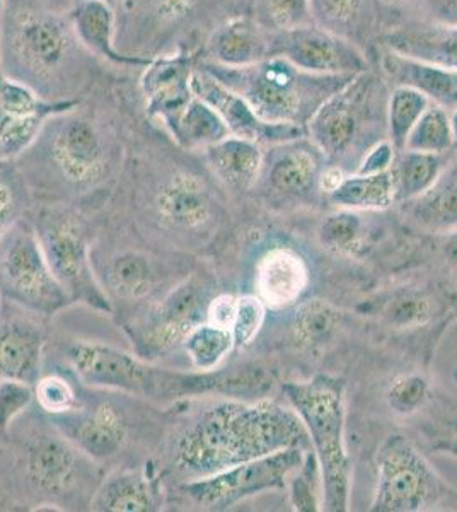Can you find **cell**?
Wrapping results in <instances>:
<instances>
[{
    "mask_svg": "<svg viewBox=\"0 0 457 512\" xmlns=\"http://www.w3.org/2000/svg\"><path fill=\"white\" fill-rule=\"evenodd\" d=\"M0 64L50 103L81 101L111 69L82 45L70 16L33 0H2Z\"/></svg>",
    "mask_w": 457,
    "mask_h": 512,
    "instance_id": "obj_1",
    "label": "cell"
},
{
    "mask_svg": "<svg viewBox=\"0 0 457 512\" xmlns=\"http://www.w3.org/2000/svg\"><path fill=\"white\" fill-rule=\"evenodd\" d=\"M289 448L313 449L292 408L263 398L255 403L229 400L203 412L183 434L174 463L195 480Z\"/></svg>",
    "mask_w": 457,
    "mask_h": 512,
    "instance_id": "obj_2",
    "label": "cell"
},
{
    "mask_svg": "<svg viewBox=\"0 0 457 512\" xmlns=\"http://www.w3.org/2000/svg\"><path fill=\"white\" fill-rule=\"evenodd\" d=\"M198 65L239 94L263 122L299 127H306L319 106L353 77L311 74L278 55L236 69L202 60Z\"/></svg>",
    "mask_w": 457,
    "mask_h": 512,
    "instance_id": "obj_3",
    "label": "cell"
},
{
    "mask_svg": "<svg viewBox=\"0 0 457 512\" xmlns=\"http://www.w3.org/2000/svg\"><path fill=\"white\" fill-rule=\"evenodd\" d=\"M219 0H118L116 47L127 55L156 59L169 53L198 55L222 19Z\"/></svg>",
    "mask_w": 457,
    "mask_h": 512,
    "instance_id": "obj_4",
    "label": "cell"
},
{
    "mask_svg": "<svg viewBox=\"0 0 457 512\" xmlns=\"http://www.w3.org/2000/svg\"><path fill=\"white\" fill-rule=\"evenodd\" d=\"M290 408L306 427L323 473L324 511L350 509L352 463L345 444V383L330 374L284 384Z\"/></svg>",
    "mask_w": 457,
    "mask_h": 512,
    "instance_id": "obj_5",
    "label": "cell"
},
{
    "mask_svg": "<svg viewBox=\"0 0 457 512\" xmlns=\"http://www.w3.org/2000/svg\"><path fill=\"white\" fill-rule=\"evenodd\" d=\"M69 359L84 383L157 400L205 393L229 395L234 386L232 373L168 371L149 366L134 355L106 345H74L69 349Z\"/></svg>",
    "mask_w": 457,
    "mask_h": 512,
    "instance_id": "obj_6",
    "label": "cell"
},
{
    "mask_svg": "<svg viewBox=\"0 0 457 512\" xmlns=\"http://www.w3.org/2000/svg\"><path fill=\"white\" fill-rule=\"evenodd\" d=\"M457 509V494L401 434L382 441L376 454L374 512Z\"/></svg>",
    "mask_w": 457,
    "mask_h": 512,
    "instance_id": "obj_7",
    "label": "cell"
},
{
    "mask_svg": "<svg viewBox=\"0 0 457 512\" xmlns=\"http://www.w3.org/2000/svg\"><path fill=\"white\" fill-rule=\"evenodd\" d=\"M386 86L369 70L353 76L340 91L326 99L307 122V137L323 156H348L359 144L365 128L388 105Z\"/></svg>",
    "mask_w": 457,
    "mask_h": 512,
    "instance_id": "obj_8",
    "label": "cell"
},
{
    "mask_svg": "<svg viewBox=\"0 0 457 512\" xmlns=\"http://www.w3.org/2000/svg\"><path fill=\"white\" fill-rule=\"evenodd\" d=\"M0 289L14 303L43 316L55 315L70 301L40 239L23 222L9 226L0 238Z\"/></svg>",
    "mask_w": 457,
    "mask_h": 512,
    "instance_id": "obj_9",
    "label": "cell"
},
{
    "mask_svg": "<svg viewBox=\"0 0 457 512\" xmlns=\"http://www.w3.org/2000/svg\"><path fill=\"white\" fill-rule=\"evenodd\" d=\"M306 451L302 448L284 449L231 466L210 477L188 480L183 485V492L203 509L224 511L249 497L285 489L290 475L299 468Z\"/></svg>",
    "mask_w": 457,
    "mask_h": 512,
    "instance_id": "obj_10",
    "label": "cell"
},
{
    "mask_svg": "<svg viewBox=\"0 0 457 512\" xmlns=\"http://www.w3.org/2000/svg\"><path fill=\"white\" fill-rule=\"evenodd\" d=\"M151 161L157 217L168 226L186 231L205 226L214 214L209 181L178 159L156 156Z\"/></svg>",
    "mask_w": 457,
    "mask_h": 512,
    "instance_id": "obj_11",
    "label": "cell"
},
{
    "mask_svg": "<svg viewBox=\"0 0 457 512\" xmlns=\"http://www.w3.org/2000/svg\"><path fill=\"white\" fill-rule=\"evenodd\" d=\"M270 55H278L318 76H357L369 70L364 52L353 41L326 30L319 24H306L296 30L270 36Z\"/></svg>",
    "mask_w": 457,
    "mask_h": 512,
    "instance_id": "obj_12",
    "label": "cell"
},
{
    "mask_svg": "<svg viewBox=\"0 0 457 512\" xmlns=\"http://www.w3.org/2000/svg\"><path fill=\"white\" fill-rule=\"evenodd\" d=\"M191 88L197 98L212 106L234 137L255 140L260 146H280L292 140L306 139V127L263 122L239 94L224 86L197 64Z\"/></svg>",
    "mask_w": 457,
    "mask_h": 512,
    "instance_id": "obj_13",
    "label": "cell"
},
{
    "mask_svg": "<svg viewBox=\"0 0 457 512\" xmlns=\"http://www.w3.org/2000/svg\"><path fill=\"white\" fill-rule=\"evenodd\" d=\"M198 55L178 52L151 59L140 70L139 93L147 118L164 127L195 98L191 79L197 69Z\"/></svg>",
    "mask_w": 457,
    "mask_h": 512,
    "instance_id": "obj_14",
    "label": "cell"
},
{
    "mask_svg": "<svg viewBox=\"0 0 457 512\" xmlns=\"http://www.w3.org/2000/svg\"><path fill=\"white\" fill-rule=\"evenodd\" d=\"M45 255L58 282L70 299H79L94 308L110 311L105 294L94 282L86 243L72 222H60L45 234Z\"/></svg>",
    "mask_w": 457,
    "mask_h": 512,
    "instance_id": "obj_15",
    "label": "cell"
},
{
    "mask_svg": "<svg viewBox=\"0 0 457 512\" xmlns=\"http://www.w3.org/2000/svg\"><path fill=\"white\" fill-rule=\"evenodd\" d=\"M205 296L193 284H183L171 292L152 313L140 333V352L145 355L164 354L183 345L188 333L207 318Z\"/></svg>",
    "mask_w": 457,
    "mask_h": 512,
    "instance_id": "obj_16",
    "label": "cell"
},
{
    "mask_svg": "<svg viewBox=\"0 0 457 512\" xmlns=\"http://www.w3.org/2000/svg\"><path fill=\"white\" fill-rule=\"evenodd\" d=\"M270 47V35L251 14H234L210 31L198 60L231 69L248 67L268 59Z\"/></svg>",
    "mask_w": 457,
    "mask_h": 512,
    "instance_id": "obj_17",
    "label": "cell"
},
{
    "mask_svg": "<svg viewBox=\"0 0 457 512\" xmlns=\"http://www.w3.org/2000/svg\"><path fill=\"white\" fill-rule=\"evenodd\" d=\"M301 140L272 146V152L263 159L256 187L260 185L265 192L280 198L306 197L318 187L319 151L313 142L311 147L302 146Z\"/></svg>",
    "mask_w": 457,
    "mask_h": 512,
    "instance_id": "obj_18",
    "label": "cell"
},
{
    "mask_svg": "<svg viewBox=\"0 0 457 512\" xmlns=\"http://www.w3.org/2000/svg\"><path fill=\"white\" fill-rule=\"evenodd\" d=\"M309 286V267L304 256L287 246H277L256 265L255 289L261 303L272 311L289 308Z\"/></svg>",
    "mask_w": 457,
    "mask_h": 512,
    "instance_id": "obj_19",
    "label": "cell"
},
{
    "mask_svg": "<svg viewBox=\"0 0 457 512\" xmlns=\"http://www.w3.org/2000/svg\"><path fill=\"white\" fill-rule=\"evenodd\" d=\"M74 30L82 45L96 59L113 69L142 70L151 59L134 57L120 52L116 47L115 9L101 0H86L70 14Z\"/></svg>",
    "mask_w": 457,
    "mask_h": 512,
    "instance_id": "obj_20",
    "label": "cell"
},
{
    "mask_svg": "<svg viewBox=\"0 0 457 512\" xmlns=\"http://www.w3.org/2000/svg\"><path fill=\"white\" fill-rule=\"evenodd\" d=\"M386 45L388 50L406 59L457 72V24L401 26L386 36Z\"/></svg>",
    "mask_w": 457,
    "mask_h": 512,
    "instance_id": "obj_21",
    "label": "cell"
},
{
    "mask_svg": "<svg viewBox=\"0 0 457 512\" xmlns=\"http://www.w3.org/2000/svg\"><path fill=\"white\" fill-rule=\"evenodd\" d=\"M203 163L227 190L244 193L256 188L265 152L255 140L229 135L202 152Z\"/></svg>",
    "mask_w": 457,
    "mask_h": 512,
    "instance_id": "obj_22",
    "label": "cell"
},
{
    "mask_svg": "<svg viewBox=\"0 0 457 512\" xmlns=\"http://www.w3.org/2000/svg\"><path fill=\"white\" fill-rule=\"evenodd\" d=\"M43 333L31 321L0 323V381L35 383L40 374Z\"/></svg>",
    "mask_w": 457,
    "mask_h": 512,
    "instance_id": "obj_23",
    "label": "cell"
},
{
    "mask_svg": "<svg viewBox=\"0 0 457 512\" xmlns=\"http://www.w3.org/2000/svg\"><path fill=\"white\" fill-rule=\"evenodd\" d=\"M382 72L394 86H408L425 94L435 105L457 106V72L406 59L386 50L381 60Z\"/></svg>",
    "mask_w": 457,
    "mask_h": 512,
    "instance_id": "obj_24",
    "label": "cell"
},
{
    "mask_svg": "<svg viewBox=\"0 0 457 512\" xmlns=\"http://www.w3.org/2000/svg\"><path fill=\"white\" fill-rule=\"evenodd\" d=\"M161 128L181 151L188 154H202L205 149L231 135L219 113L197 96L178 117Z\"/></svg>",
    "mask_w": 457,
    "mask_h": 512,
    "instance_id": "obj_25",
    "label": "cell"
},
{
    "mask_svg": "<svg viewBox=\"0 0 457 512\" xmlns=\"http://www.w3.org/2000/svg\"><path fill=\"white\" fill-rule=\"evenodd\" d=\"M70 434L84 453L103 460L120 451L127 437V424L118 408L103 403L77 419Z\"/></svg>",
    "mask_w": 457,
    "mask_h": 512,
    "instance_id": "obj_26",
    "label": "cell"
},
{
    "mask_svg": "<svg viewBox=\"0 0 457 512\" xmlns=\"http://www.w3.org/2000/svg\"><path fill=\"white\" fill-rule=\"evenodd\" d=\"M333 204L347 210H386L396 202L393 169L374 175L345 176L340 187L328 195Z\"/></svg>",
    "mask_w": 457,
    "mask_h": 512,
    "instance_id": "obj_27",
    "label": "cell"
},
{
    "mask_svg": "<svg viewBox=\"0 0 457 512\" xmlns=\"http://www.w3.org/2000/svg\"><path fill=\"white\" fill-rule=\"evenodd\" d=\"M156 506L154 485L140 472L111 475L93 501L96 511L142 512L154 511Z\"/></svg>",
    "mask_w": 457,
    "mask_h": 512,
    "instance_id": "obj_28",
    "label": "cell"
},
{
    "mask_svg": "<svg viewBox=\"0 0 457 512\" xmlns=\"http://www.w3.org/2000/svg\"><path fill=\"white\" fill-rule=\"evenodd\" d=\"M29 477L47 492H64L74 473V453L58 439H40L29 449Z\"/></svg>",
    "mask_w": 457,
    "mask_h": 512,
    "instance_id": "obj_29",
    "label": "cell"
},
{
    "mask_svg": "<svg viewBox=\"0 0 457 512\" xmlns=\"http://www.w3.org/2000/svg\"><path fill=\"white\" fill-rule=\"evenodd\" d=\"M311 11L319 26L352 41L371 28L374 0H311Z\"/></svg>",
    "mask_w": 457,
    "mask_h": 512,
    "instance_id": "obj_30",
    "label": "cell"
},
{
    "mask_svg": "<svg viewBox=\"0 0 457 512\" xmlns=\"http://www.w3.org/2000/svg\"><path fill=\"white\" fill-rule=\"evenodd\" d=\"M393 169L396 180V200H417L429 192L444 173L442 154L403 151Z\"/></svg>",
    "mask_w": 457,
    "mask_h": 512,
    "instance_id": "obj_31",
    "label": "cell"
},
{
    "mask_svg": "<svg viewBox=\"0 0 457 512\" xmlns=\"http://www.w3.org/2000/svg\"><path fill=\"white\" fill-rule=\"evenodd\" d=\"M413 216L422 226L439 233H456L457 175L440 176L429 192L415 200Z\"/></svg>",
    "mask_w": 457,
    "mask_h": 512,
    "instance_id": "obj_32",
    "label": "cell"
},
{
    "mask_svg": "<svg viewBox=\"0 0 457 512\" xmlns=\"http://www.w3.org/2000/svg\"><path fill=\"white\" fill-rule=\"evenodd\" d=\"M430 105L432 101L417 89L394 86L386 105V130L394 151H405L408 135Z\"/></svg>",
    "mask_w": 457,
    "mask_h": 512,
    "instance_id": "obj_33",
    "label": "cell"
},
{
    "mask_svg": "<svg viewBox=\"0 0 457 512\" xmlns=\"http://www.w3.org/2000/svg\"><path fill=\"white\" fill-rule=\"evenodd\" d=\"M342 315L333 304L313 299L297 309L294 318V338L301 349H318L330 342L340 325Z\"/></svg>",
    "mask_w": 457,
    "mask_h": 512,
    "instance_id": "obj_34",
    "label": "cell"
},
{
    "mask_svg": "<svg viewBox=\"0 0 457 512\" xmlns=\"http://www.w3.org/2000/svg\"><path fill=\"white\" fill-rule=\"evenodd\" d=\"M191 364L198 371H215L220 362L234 349V338L226 328L202 321L183 342Z\"/></svg>",
    "mask_w": 457,
    "mask_h": 512,
    "instance_id": "obj_35",
    "label": "cell"
},
{
    "mask_svg": "<svg viewBox=\"0 0 457 512\" xmlns=\"http://www.w3.org/2000/svg\"><path fill=\"white\" fill-rule=\"evenodd\" d=\"M253 18L268 35H280L313 23L311 0H253Z\"/></svg>",
    "mask_w": 457,
    "mask_h": 512,
    "instance_id": "obj_36",
    "label": "cell"
},
{
    "mask_svg": "<svg viewBox=\"0 0 457 512\" xmlns=\"http://www.w3.org/2000/svg\"><path fill=\"white\" fill-rule=\"evenodd\" d=\"M452 144L454 137L449 110L432 103L408 135L405 151L444 154L451 149Z\"/></svg>",
    "mask_w": 457,
    "mask_h": 512,
    "instance_id": "obj_37",
    "label": "cell"
},
{
    "mask_svg": "<svg viewBox=\"0 0 457 512\" xmlns=\"http://www.w3.org/2000/svg\"><path fill=\"white\" fill-rule=\"evenodd\" d=\"M111 289L123 299H142L154 284L151 262L140 253H123L111 265Z\"/></svg>",
    "mask_w": 457,
    "mask_h": 512,
    "instance_id": "obj_38",
    "label": "cell"
},
{
    "mask_svg": "<svg viewBox=\"0 0 457 512\" xmlns=\"http://www.w3.org/2000/svg\"><path fill=\"white\" fill-rule=\"evenodd\" d=\"M290 504L297 512L323 511L324 487L323 473L319 466L318 456L313 449H307L302 463L292 473L287 482Z\"/></svg>",
    "mask_w": 457,
    "mask_h": 512,
    "instance_id": "obj_39",
    "label": "cell"
},
{
    "mask_svg": "<svg viewBox=\"0 0 457 512\" xmlns=\"http://www.w3.org/2000/svg\"><path fill=\"white\" fill-rule=\"evenodd\" d=\"M318 236L326 250L336 255H355L364 241V224L357 210L342 209L324 217Z\"/></svg>",
    "mask_w": 457,
    "mask_h": 512,
    "instance_id": "obj_40",
    "label": "cell"
},
{
    "mask_svg": "<svg viewBox=\"0 0 457 512\" xmlns=\"http://www.w3.org/2000/svg\"><path fill=\"white\" fill-rule=\"evenodd\" d=\"M430 388L420 374H400L389 383L386 400L394 414L401 417L417 414L429 402Z\"/></svg>",
    "mask_w": 457,
    "mask_h": 512,
    "instance_id": "obj_41",
    "label": "cell"
},
{
    "mask_svg": "<svg viewBox=\"0 0 457 512\" xmlns=\"http://www.w3.org/2000/svg\"><path fill=\"white\" fill-rule=\"evenodd\" d=\"M267 311V306L261 303L260 297L256 294L238 297V309L231 328L234 347H248L249 344H253L265 323Z\"/></svg>",
    "mask_w": 457,
    "mask_h": 512,
    "instance_id": "obj_42",
    "label": "cell"
},
{
    "mask_svg": "<svg viewBox=\"0 0 457 512\" xmlns=\"http://www.w3.org/2000/svg\"><path fill=\"white\" fill-rule=\"evenodd\" d=\"M36 398L50 414H67L76 405V395L65 379L48 376L36 383Z\"/></svg>",
    "mask_w": 457,
    "mask_h": 512,
    "instance_id": "obj_43",
    "label": "cell"
},
{
    "mask_svg": "<svg viewBox=\"0 0 457 512\" xmlns=\"http://www.w3.org/2000/svg\"><path fill=\"white\" fill-rule=\"evenodd\" d=\"M33 400L28 383L4 379L0 381V429H6Z\"/></svg>",
    "mask_w": 457,
    "mask_h": 512,
    "instance_id": "obj_44",
    "label": "cell"
},
{
    "mask_svg": "<svg viewBox=\"0 0 457 512\" xmlns=\"http://www.w3.org/2000/svg\"><path fill=\"white\" fill-rule=\"evenodd\" d=\"M389 323L400 328L423 325L430 320V304L422 297L405 296L394 299L386 309Z\"/></svg>",
    "mask_w": 457,
    "mask_h": 512,
    "instance_id": "obj_45",
    "label": "cell"
},
{
    "mask_svg": "<svg viewBox=\"0 0 457 512\" xmlns=\"http://www.w3.org/2000/svg\"><path fill=\"white\" fill-rule=\"evenodd\" d=\"M394 147L389 140L377 142L376 146H372L369 151L365 152L364 158L360 159L357 166V175H374V173H382L389 171L394 164Z\"/></svg>",
    "mask_w": 457,
    "mask_h": 512,
    "instance_id": "obj_46",
    "label": "cell"
},
{
    "mask_svg": "<svg viewBox=\"0 0 457 512\" xmlns=\"http://www.w3.org/2000/svg\"><path fill=\"white\" fill-rule=\"evenodd\" d=\"M236 309H238V296L232 294H220L210 301L207 306V318L212 325L226 328L231 332L232 323H234V316H236Z\"/></svg>",
    "mask_w": 457,
    "mask_h": 512,
    "instance_id": "obj_47",
    "label": "cell"
},
{
    "mask_svg": "<svg viewBox=\"0 0 457 512\" xmlns=\"http://www.w3.org/2000/svg\"><path fill=\"white\" fill-rule=\"evenodd\" d=\"M7 163H0V238L9 229V219L12 217L16 207V192L9 176L4 173V166Z\"/></svg>",
    "mask_w": 457,
    "mask_h": 512,
    "instance_id": "obj_48",
    "label": "cell"
},
{
    "mask_svg": "<svg viewBox=\"0 0 457 512\" xmlns=\"http://www.w3.org/2000/svg\"><path fill=\"white\" fill-rule=\"evenodd\" d=\"M343 178H345V173H343L342 168L330 166V168L321 171L318 188L321 192L326 193V195H331V193L335 192L336 188L340 187Z\"/></svg>",
    "mask_w": 457,
    "mask_h": 512,
    "instance_id": "obj_49",
    "label": "cell"
},
{
    "mask_svg": "<svg viewBox=\"0 0 457 512\" xmlns=\"http://www.w3.org/2000/svg\"><path fill=\"white\" fill-rule=\"evenodd\" d=\"M38 6L45 7L48 11L58 12L70 16L77 7L82 6L86 0H33Z\"/></svg>",
    "mask_w": 457,
    "mask_h": 512,
    "instance_id": "obj_50",
    "label": "cell"
},
{
    "mask_svg": "<svg viewBox=\"0 0 457 512\" xmlns=\"http://www.w3.org/2000/svg\"><path fill=\"white\" fill-rule=\"evenodd\" d=\"M451 234V238H449V241L446 243V256L452 267L457 268V231Z\"/></svg>",
    "mask_w": 457,
    "mask_h": 512,
    "instance_id": "obj_51",
    "label": "cell"
},
{
    "mask_svg": "<svg viewBox=\"0 0 457 512\" xmlns=\"http://www.w3.org/2000/svg\"><path fill=\"white\" fill-rule=\"evenodd\" d=\"M449 115H451L452 137H454V144H457V106L449 111Z\"/></svg>",
    "mask_w": 457,
    "mask_h": 512,
    "instance_id": "obj_52",
    "label": "cell"
},
{
    "mask_svg": "<svg viewBox=\"0 0 457 512\" xmlns=\"http://www.w3.org/2000/svg\"><path fill=\"white\" fill-rule=\"evenodd\" d=\"M101 2H105V4H108V6L113 7V9H115L116 2H118V0H101Z\"/></svg>",
    "mask_w": 457,
    "mask_h": 512,
    "instance_id": "obj_53",
    "label": "cell"
},
{
    "mask_svg": "<svg viewBox=\"0 0 457 512\" xmlns=\"http://www.w3.org/2000/svg\"><path fill=\"white\" fill-rule=\"evenodd\" d=\"M382 2H391V4H396V2H417V0H382Z\"/></svg>",
    "mask_w": 457,
    "mask_h": 512,
    "instance_id": "obj_54",
    "label": "cell"
}]
</instances>
